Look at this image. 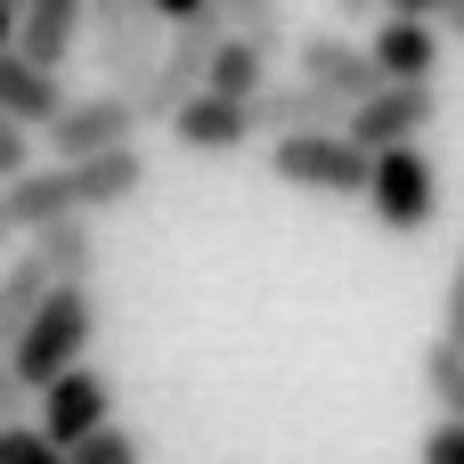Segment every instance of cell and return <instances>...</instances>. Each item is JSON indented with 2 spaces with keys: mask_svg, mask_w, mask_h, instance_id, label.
Returning <instances> with one entry per match:
<instances>
[{
  "mask_svg": "<svg viewBox=\"0 0 464 464\" xmlns=\"http://www.w3.org/2000/svg\"><path fill=\"white\" fill-rule=\"evenodd\" d=\"M188 155H237V147H253V106H228V98H188L171 122H163Z\"/></svg>",
  "mask_w": 464,
  "mask_h": 464,
  "instance_id": "cell-13",
  "label": "cell"
},
{
  "mask_svg": "<svg viewBox=\"0 0 464 464\" xmlns=\"http://www.w3.org/2000/svg\"><path fill=\"white\" fill-rule=\"evenodd\" d=\"M220 16H228V41H245L253 57L285 49V8L277 0H220Z\"/></svg>",
  "mask_w": 464,
  "mask_h": 464,
  "instance_id": "cell-20",
  "label": "cell"
},
{
  "mask_svg": "<svg viewBox=\"0 0 464 464\" xmlns=\"http://www.w3.org/2000/svg\"><path fill=\"white\" fill-rule=\"evenodd\" d=\"M367 57H375L383 82H432V73H440V24H424V16H383L375 41H367Z\"/></svg>",
  "mask_w": 464,
  "mask_h": 464,
  "instance_id": "cell-12",
  "label": "cell"
},
{
  "mask_svg": "<svg viewBox=\"0 0 464 464\" xmlns=\"http://www.w3.org/2000/svg\"><path fill=\"white\" fill-rule=\"evenodd\" d=\"M65 188H73V220L122 212V204L147 188V155H139V147H122V155H98V163H73V171H65Z\"/></svg>",
  "mask_w": 464,
  "mask_h": 464,
  "instance_id": "cell-14",
  "label": "cell"
},
{
  "mask_svg": "<svg viewBox=\"0 0 464 464\" xmlns=\"http://www.w3.org/2000/svg\"><path fill=\"white\" fill-rule=\"evenodd\" d=\"M147 449H139V432L130 424H106V432H90L82 449H65V464H139Z\"/></svg>",
  "mask_w": 464,
  "mask_h": 464,
  "instance_id": "cell-22",
  "label": "cell"
},
{
  "mask_svg": "<svg viewBox=\"0 0 464 464\" xmlns=\"http://www.w3.org/2000/svg\"><path fill=\"white\" fill-rule=\"evenodd\" d=\"M24 171H33V139H24V130L0 114V188H16Z\"/></svg>",
  "mask_w": 464,
  "mask_h": 464,
  "instance_id": "cell-25",
  "label": "cell"
},
{
  "mask_svg": "<svg viewBox=\"0 0 464 464\" xmlns=\"http://www.w3.org/2000/svg\"><path fill=\"white\" fill-rule=\"evenodd\" d=\"M41 302H49V277L16 253V261L0 269V351H16V334L33 326V310H41Z\"/></svg>",
  "mask_w": 464,
  "mask_h": 464,
  "instance_id": "cell-19",
  "label": "cell"
},
{
  "mask_svg": "<svg viewBox=\"0 0 464 464\" xmlns=\"http://www.w3.org/2000/svg\"><path fill=\"white\" fill-rule=\"evenodd\" d=\"M440 33H449V41H464V0H440Z\"/></svg>",
  "mask_w": 464,
  "mask_h": 464,
  "instance_id": "cell-28",
  "label": "cell"
},
{
  "mask_svg": "<svg viewBox=\"0 0 464 464\" xmlns=\"http://www.w3.org/2000/svg\"><path fill=\"white\" fill-rule=\"evenodd\" d=\"M82 33H90V0H33V8H16V57L33 73H49V82L82 49Z\"/></svg>",
  "mask_w": 464,
  "mask_h": 464,
  "instance_id": "cell-10",
  "label": "cell"
},
{
  "mask_svg": "<svg viewBox=\"0 0 464 464\" xmlns=\"http://www.w3.org/2000/svg\"><path fill=\"white\" fill-rule=\"evenodd\" d=\"M343 122H351V106H334L310 82H269L253 98V130H269V139H334Z\"/></svg>",
  "mask_w": 464,
  "mask_h": 464,
  "instance_id": "cell-11",
  "label": "cell"
},
{
  "mask_svg": "<svg viewBox=\"0 0 464 464\" xmlns=\"http://www.w3.org/2000/svg\"><path fill=\"white\" fill-rule=\"evenodd\" d=\"M432 343L464 351V245H457V269H449V302H440V334Z\"/></svg>",
  "mask_w": 464,
  "mask_h": 464,
  "instance_id": "cell-24",
  "label": "cell"
},
{
  "mask_svg": "<svg viewBox=\"0 0 464 464\" xmlns=\"http://www.w3.org/2000/svg\"><path fill=\"white\" fill-rule=\"evenodd\" d=\"M24 261H33L49 285H90V269H98V228H90V220H57V228L24 237Z\"/></svg>",
  "mask_w": 464,
  "mask_h": 464,
  "instance_id": "cell-15",
  "label": "cell"
},
{
  "mask_svg": "<svg viewBox=\"0 0 464 464\" xmlns=\"http://www.w3.org/2000/svg\"><path fill=\"white\" fill-rule=\"evenodd\" d=\"M416 464H464V424H432L424 449H416Z\"/></svg>",
  "mask_w": 464,
  "mask_h": 464,
  "instance_id": "cell-27",
  "label": "cell"
},
{
  "mask_svg": "<svg viewBox=\"0 0 464 464\" xmlns=\"http://www.w3.org/2000/svg\"><path fill=\"white\" fill-rule=\"evenodd\" d=\"M0 114H8L16 130H41V122H57V114H65V82L33 73V65L8 49V57H0Z\"/></svg>",
  "mask_w": 464,
  "mask_h": 464,
  "instance_id": "cell-17",
  "label": "cell"
},
{
  "mask_svg": "<svg viewBox=\"0 0 464 464\" xmlns=\"http://www.w3.org/2000/svg\"><path fill=\"white\" fill-rule=\"evenodd\" d=\"M90 334H98V302H90V285H49V302H41V310H33V326L16 334L8 367H16V375H24V392L41 400L57 375H73V367H82Z\"/></svg>",
  "mask_w": 464,
  "mask_h": 464,
  "instance_id": "cell-1",
  "label": "cell"
},
{
  "mask_svg": "<svg viewBox=\"0 0 464 464\" xmlns=\"http://www.w3.org/2000/svg\"><path fill=\"white\" fill-rule=\"evenodd\" d=\"M82 41H90L98 82L139 106V90H147V73H155V57H163L155 0H90V33H82Z\"/></svg>",
  "mask_w": 464,
  "mask_h": 464,
  "instance_id": "cell-2",
  "label": "cell"
},
{
  "mask_svg": "<svg viewBox=\"0 0 464 464\" xmlns=\"http://www.w3.org/2000/svg\"><path fill=\"white\" fill-rule=\"evenodd\" d=\"M8 49H16V8L0 0V57H8Z\"/></svg>",
  "mask_w": 464,
  "mask_h": 464,
  "instance_id": "cell-29",
  "label": "cell"
},
{
  "mask_svg": "<svg viewBox=\"0 0 464 464\" xmlns=\"http://www.w3.org/2000/svg\"><path fill=\"white\" fill-rule=\"evenodd\" d=\"M367 212H375L392 237H424V228L440 220V171H432V155H424V147L375 155V171H367Z\"/></svg>",
  "mask_w": 464,
  "mask_h": 464,
  "instance_id": "cell-4",
  "label": "cell"
},
{
  "mask_svg": "<svg viewBox=\"0 0 464 464\" xmlns=\"http://www.w3.org/2000/svg\"><path fill=\"white\" fill-rule=\"evenodd\" d=\"M0 464H65V449H49L41 424H8L0 432Z\"/></svg>",
  "mask_w": 464,
  "mask_h": 464,
  "instance_id": "cell-23",
  "label": "cell"
},
{
  "mask_svg": "<svg viewBox=\"0 0 464 464\" xmlns=\"http://www.w3.org/2000/svg\"><path fill=\"white\" fill-rule=\"evenodd\" d=\"M294 65H302V82L326 90L334 106H367V98L383 90L375 57H367L351 33H302V41H294Z\"/></svg>",
  "mask_w": 464,
  "mask_h": 464,
  "instance_id": "cell-8",
  "label": "cell"
},
{
  "mask_svg": "<svg viewBox=\"0 0 464 464\" xmlns=\"http://www.w3.org/2000/svg\"><path fill=\"white\" fill-rule=\"evenodd\" d=\"M24 408H33V392H24V375L8 367V351H0V432H8V424H24Z\"/></svg>",
  "mask_w": 464,
  "mask_h": 464,
  "instance_id": "cell-26",
  "label": "cell"
},
{
  "mask_svg": "<svg viewBox=\"0 0 464 464\" xmlns=\"http://www.w3.org/2000/svg\"><path fill=\"white\" fill-rule=\"evenodd\" d=\"M432 122H440V82H383L367 106H351L343 139L359 155H392V147H416Z\"/></svg>",
  "mask_w": 464,
  "mask_h": 464,
  "instance_id": "cell-5",
  "label": "cell"
},
{
  "mask_svg": "<svg viewBox=\"0 0 464 464\" xmlns=\"http://www.w3.org/2000/svg\"><path fill=\"white\" fill-rule=\"evenodd\" d=\"M269 90V57H253L245 41H220L212 65H204V98H228V106H253Z\"/></svg>",
  "mask_w": 464,
  "mask_h": 464,
  "instance_id": "cell-18",
  "label": "cell"
},
{
  "mask_svg": "<svg viewBox=\"0 0 464 464\" xmlns=\"http://www.w3.org/2000/svg\"><path fill=\"white\" fill-rule=\"evenodd\" d=\"M8 237H16V228H8V196H0V245H8Z\"/></svg>",
  "mask_w": 464,
  "mask_h": 464,
  "instance_id": "cell-30",
  "label": "cell"
},
{
  "mask_svg": "<svg viewBox=\"0 0 464 464\" xmlns=\"http://www.w3.org/2000/svg\"><path fill=\"white\" fill-rule=\"evenodd\" d=\"M33 408H41V440H49V449H82L90 432H106V424H114V392H106V375H98V367L57 375Z\"/></svg>",
  "mask_w": 464,
  "mask_h": 464,
  "instance_id": "cell-9",
  "label": "cell"
},
{
  "mask_svg": "<svg viewBox=\"0 0 464 464\" xmlns=\"http://www.w3.org/2000/svg\"><path fill=\"white\" fill-rule=\"evenodd\" d=\"M269 171L285 188H310V196H367L375 155H359L343 130L334 139H269Z\"/></svg>",
  "mask_w": 464,
  "mask_h": 464,
  "instance_id": "cell-7",
  "label": "cell"
},
{
  "mask_svg": "<svg viewBox=\"0 0 464 464\" xmlns=\"http://www.w3.org/2000/svg\"><path fill=\"white\" fill-rule=\"evenodd\" d=\"M139 106L130 98H114V90H98V98H65V114L49 122V155H57V171H73V163H98V155H122V147H139Z\"/></svg>",
  "mask_w": 464,
  "mask_h": 464,
  "instance_id": "cell-6",
  "label": "cell"
},
{
  "mask_svg": "<svg viewBox=\"0 0 464 464\" xmlns=\"http://www.w3.org/2000/svg\"><path fill=\"white\" fill-rule=\"evenodd\" d=\"M424 392H432L440 424H464V351H449V343L424 351Z\"/></svg>",
  "mask_w": 464,
  "mask_h": 464,
  "instance_id": "cell-21",
  "label": "cell"
},
{
  "mask_svg": "<svg viewBox=\"0 0 464 464\" xmlns=\"http://www.w3.org/2000/svg\"><path fill=\"white\" fill-rule=\"evenodd\" d=\"M220 41H228L220 0H196V8L163 33V57H155V73H147V90H139V122H171V114L204 90V65H212Z\"/></svg>",
  "mask_w": 464,
  "mask_h": 464,
  "instance_id": "cell-3",
  "label": "cell"
},
{
  "mask_svg": "<svg viewBox=\"0 0 464 464\" xmlns=\"http://www.w3.org/2000/svg\"><path fill=\"white\" fill-rule=\"evenodd\" d=\"M8 196V228H24V237H41V228H57V220H73V188H65V171L57 163H33L16 188H0Z\"/></svg>",
  "mask_w": 464,
  "mask_h": 464,
  "instance_id": "cell-16",
  "label": "cell"
}]
</instances>
